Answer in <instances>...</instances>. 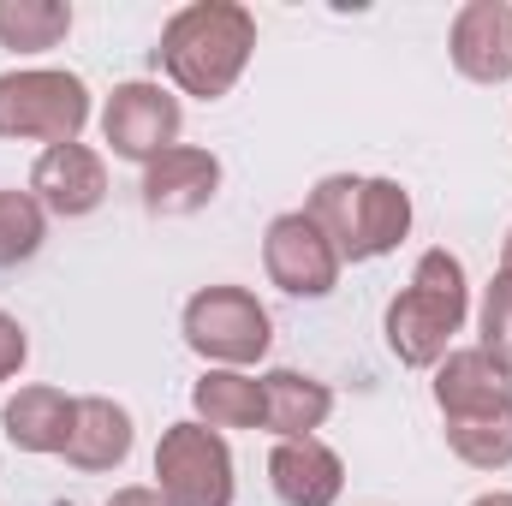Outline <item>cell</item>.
<instances>
[{
	"label": "cell",
	"instance_id": "cell-8",
	"mask_svg": "<svg viewBox=\"0 0 512 506\" xmlns=\"http://www.w3.org/2000/svg\"><path fill=\"white\" fill-rule=\"evenodd\" d=\"M179 126H185V108L173 90L149 84V78H131V84H114L108 108H102V137L120 161H137L149 167L155 155H167L179 143Z\"/></svg>",
	"mask_w": 512,
	"mask_h": 506
},
{
	"label": "cell",
	"instance_id": "cell-1",
	"mask_svg": "<svg viewBox=\"0 0 512 506\" xmlns=\"http://www.w3.org/2000/svg\"><path fill=\"white\" fill-rule=\"evenodd\" d=\"M256 54V12L239 0H191L161 24V72L179 84V96L221 102L245 78Z\"/></svg>",
	"mask_w": 512,
	"mask_h": 506
},
{
	"label": "cell",
	"instance_id": "cell-14",
	"mask_svg": "<svg viewBox=\"0 0 512 506\" xmlns=\"http://www.w3.org/2000/svg\"><path fill=\"white\" fill-rule=\"evenodd\" d=\"M72 423H78V399L48 381H30L0 405V435L18 453H66Z\"/></svg>",
	"mask_w": 512,
	"mask_h": 506
},
{
	"label": "cell",
	"instance_id": "cell-13",
	"mask_svg": "<svg viewBox=\"0 0 512 506\" xmlns=\"http://www.w3.org/2000/svg\"><path fill=\"white\" fill-rule=\"evenodd\" d=\"M268 489L286 506H334L340 489H346V459L322 435L274 441V453H268Z\"/></svg>",
	"mask_w": 512,
	"mask_h": 506
},
{
	"label": "cell",
	"instance_id": "cell-25",
	"mask_svg": "<svg viewBox=\"0 0 512 506\" xmlns=\"http://www.w3.org/2000/svg\"><path fill=\"white\" fill-rule=\"evenodd\" d=\"M501 268H512V233H507V251H501Z\"/></svg>",
	"mask_w": 512,
	"mask_h": 506
},
{
	"label": "cell",
	"instance_id": "cell-3",
	"mask_svg": "<svg viewBox=\"0 0 512 506\" xmlns=\"http://www.w3.org/2000/svg\"><path fill=\"white\" fill-rule=\"evenodd\" d=\"M304 215L334 239L340 262H376L399 251L411 233V191L399 179H364V173H328L316 179Z\"/></svg>",
	"mask_w": 512,
	"mask_h": 506
},
{
	"label": "cell",
	"instance_id": "cell-5",
	"mask_svg": "<svg viewBox=\"0 0 512 506\" xmlns=\"http://www.w3.org/2000/svg\"><path fill=\"white\" fill-rule=\"evenodd\" d=\"M90 126V84L60 66L0 72V137L6 143H78Z\"/></svg>",
	"mask_w": 512,
	"mask_h": 506
},
{
	"label": "cell",
	"instance_id": "cell-12",
	"mask_svg": "<svg viewBox=\"0 0 512 506\" xmlns=\"http://www.w3.org/2000/svg\"><path fill=\"white\" fill-rule=\"evenodd\" d=\"M447 54L459 78L471 84H507L512 78V6L507 0H465L447 30Z\"/></svg>",
	"mask_w": 512,
	"mask_h": 506
},
{
	"label": "cell",
	"instance_id": "cell-20",
	"mask_svg": "<svg viewBox=\"0 0 512 506\" xmlns=\"http://www.w3.org/2000/svg\"><path fill=\"white\" fill-rule=\"evenodd\" d=\"M42 239H48V209L30 191H0V268L30 262Z\"/></svg>",
	"mask_w": 512,
	"mask_h": 506
},
{
	"label": "cell",
	"instance_id": "cell-2",
	"mask_svg": "<svg viewBox=\"0 0 512 506\" xmlns=\"http://www.w3.org/2000/svg\"><path fill=\"white\" fill-rule=\"evenodd\" d=\"M471 316V280H465V262L435 245V251L417 256L411 268V286L393 292L382 328H387V352L405 364V370H435L447 352H453V334L465 328Z\"/></svg>",
	"mask_w": 512,
	"mask_h": 506
},
{
	"label": "cell",
	"instance_id": "cell-9",
	"mask_svg": "<svg viewBox=\"0 0 512 506\" xmlns=\"http://www.w3.org/2000/svg\"><path fill=\"white\" fill-rule=\"evenodd\" d=\"M30 197L60 221H84L108 197V161L90 143H54L30 167Z\"/></svg>",
	"mask_w": 512,
	"mask_h": 506
},
{
	"label": "cell",
	"instance_id": "cell-23",
	"mask_svg": "<svg viewBox=\"0 0 512 506\" xmlns=\"http://www.w3.org/2000/svg\"><path fill=\"white\" fill-rule=\"evenodd\" d=\"M108 506H167L155 489H143V483H131V489H114L108 495Z\"/></svg>",
	"mask_w": 512,
	"mask_h": 506
},
{
	"label": "cell",
	"instance_id": "cell-11",
	"mask_svg": "<svg viewBox=\"0 0 512 506\" xmlns=\"http://www.w3.org/2000/svg\"><path fill=\"white\" fill-rule=\"evenodd\" d=\"M215 191H221V155L215 149L173 143L167 155H155L143 167V209L149 215H167V221L197 215L215 203Z\"/></svg>",
	"mask_w": 512,
	"mask_h": 506
},
{
	"label": "cell",
	"instance_id": "cell-7",
	"mask_svg": "<svg viewBox=\"0 0 512 506\" xmlns=\"http://www.w3.org/2000/svg\"><path fill=\"white\" fill-rule=\"evenodd\" d=\"M262 268H268V280L280 286V292H292V298H328L334 286H340V251H334V239L304 215V209H286V215H274L268 221V233H262Z\"/></svg>",
	"mask_w": 512,
	"mask_h": 506
},
{
	"label": "cell",
	"instance_id": "cell-21",
	"mask_svg": "<svg viewBox=\"0 0 512 506\" xmlns=\"http://www.w3.org/2000/svg\"><path fill=\"white\" fill-rule=\"evenodd\" d=\"M477 334H483V352L512 370V268H501V274L489 280L483 310H477Z\"/></svg>",
	"mask_w": 512,
	"mask_h": 506
},
{
	"label": "cell",
	"instance_id": "cell-17",
	"mask_svg": "<svg viewBox=\"0 0 512 506\" xmlns=\"http://www.w3.org/2000/svg\"><path fill=\"white\" fill-rule=\"evenodd\" d=\"M191 411L209 429H262V376L203 370V376L191 381Z\"/></svg>",
	"mask_w": 512,
	"mask_h": 506
},
{
	"label": "cell",
	"instance_id": "cell-16",
	"mask_svg": "<svg viewBox=\"0 0 512 506\" xmlns=\"http://www.w3.org/2000/svg\"><path fill=\"white\" fill-rule=\"evenodd\" d=\"M334 417V393L328 381L304 376V370H268L262 376V429L274 441H304Z\"/></svg>",
	"mask_w": 512,
	"mask_h": 506
},
{
	"label": "cell",
	"instance_id": "cell-4",
	"mask_svg": "<svg viewBox=\"0 0 512 506\" xmlns=\"http://www.w3.org/2000/svg\"><path fill=\"white\" fill-rule=\"evenodd\" d=\"M179 334L209 370H251L274 346V322H268V310H262V298L251 286H203V292H191L185 316H179Z\"/></svg>",
	"mask_w": 512,
	"mask_h": 506
},
{
	"label": "cell",
	"instance_id": "cell-10",
	"mask_svg": "<svg viewBox=\"0 0 512 506\" xmlns=\"http://www.w3.org/2000/svg\"><path fill=\"white\" fill-rule=\"evenodd\" d=\"M429 393H435V405H441L447 423L495 417V411H512V370L495 364L483 346H453V352L435 364Z\"/></svg>",
	"mask_w": 512,
	"mask_h": 506
},
{
	"label": "cell",
	"instance_id": "cell-22",
	"mask_svg": "<svg viewBox=\"0 0 512 506\" xmlns=\"http://www.w3.org/2000/svg\"><path fill=\"white\" fill-rule=\"evenodd\" d=\"M24 358H30V334H24V322L18 316H6L0 310V381H12L24 370Z\"/></svg>",
	"mask_w": 512,
	"mask_h": 506
},
{
	"label": "cell",
	"instance_id": "cell-24",
	"mask_svg": "<svg viewBox=\"0 0 512 506\" xmlns=\"http://www.w3.org/2000/svg\"><path fill=\"white\" fill-rule=\"evenodd\" d=\"M471 506H512V495H507V489H489V495H477Z\"/></svg>",
	"mask_w": 512,
	"mask_h": 506
},
{
	"label": "cell",
	"instance_id": "cell-6",
	"mask_svg": "<svg viewBox=\"0 0 512 506\" xmlns=\"http://www.w3.org/2000/svg\"><path fill=\"white\" fill-rule=\"evenodd\" d=\"M233 447L221 429L185 417L155 441V495L167 506H233Z\"/></svg>",
	"mask_w": 512,
	"mask_h": 506
},
{
	"label": "cell",
	"instance_id": "cell-18",
	"mask_svg": "<svg viewBox=\"0 0 512 506\" xmlns=\"http://www.w3.org/2000/svg\"><path fill=\"white\" fill-rule=\"evenodd\" d=\"M72 36L66 0H0V48L12 54H48Z\"/></svg>",
	"mask_w": 512,
	"mask_h": 506
},
{
	"label": "cell",
	"instance_id": "cell-19",
	"mask_svg": "<svg viewBox=\"0 0 512 506\" xmlns=\"http://www.w3.org/2000/svg\"><path fill=\"white\" fill-rule=\"evenodd\" d=\"M447 447H453V459H465L471 471H507L512 465V411L447 423Z\"/></svg>",
	"mask_w": 512,
	"mask_h": 506
},
{
	"label": "cell",
	"instance_id": "cell-15",
	"mask_svg": "<svg viewBox=\"0 0 512 506\" xmlns=\"http://www.w3.org/2000/svg\"><path fill=\"white\" fill-rule=\"evenodd\" d=\"M131 441H137V423H131V411L120 399H108V393H84L78 399V423H72V441H66V465L72 471H90V477H102V471H120L131 459Z\"/></svg>",
	"mask_w": 512,
	"mask_h": 506
}]
</instances>
